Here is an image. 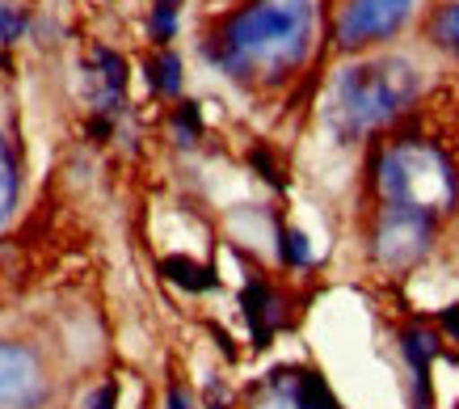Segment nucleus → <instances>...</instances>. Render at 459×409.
Masks as SVG:
<instances>
[{"mask_svg": "<svg viewBox=\"0 0 459 409\" xmlns=\"http://www.w3.org/2000/svg\"><path fill=\"white\" fill-rule=\"evenodd\" d=\"M240 312H245V325H249V338L257 351H265L274 334L287 325V312H282V296L279 287L262 274H253L245 287H240Z\"/></svg>", "mask_w": 459, "mask_h": 409, "instance_id": "nucleus-8", "label": "nucleus"}, {"mask_svg": "<svg viewBox=\"0 0 459 409\" xmlns=\"http://www.w3.org/2000/svg\"><path fill=\"white\" fill-rule=\"evenodd\" d=\"M13 68V59H9V51H0V72H9Z\"/></svg>", "mask_w": 459, "mask_h": 409, "instance_id": "nucleus-23", "label": "nucleus"}, {"mask_svg": "<svg viewBox=\"0 0 459 409\" xmlns=\"http://www.w3.org/2000/svg\"><path fill=\"white\" fill-rule=\"evenodd\" d=\"M274 240H279L282 270H307L312 266V240H307L295 224H279L274 228Z\"/></svg>", "mask_w": 459, "mask_h": 409, "instance_id": "nucleus-17", "label": "nucleus"}, {"mask_svg": "<svg viewBox=\"0 0 459 409\" xmlns=\"http://www.w3.org/2000/svg\"><path fill=\"white\" fill-rule=\"evenodd\" d=\"M367 182L376 190L379 207H413V212L443 215L459 198L455 161L426 135H384L371 148Z\"/></svg>", "mask_w": 459, "mask_h": 409, "instance_id": "nucleus-3", "label": "nucleus"}, {"mask_svg": "<svg viewBox=\"0 0 459 409\" xmlns=\"http://www.w3.org/2000/svg\"><path fill=\"white\" fill-rule=\"evenodd\" d=\"M126 85H131V64L110 43H89L81 56V89L89 101V114L118 123L126 114Z\"/></svg>", "mask_w": 459, "mask_h": 409, "instance_id": "nucleus-6", "label": "nucleus"}, {"mask_svg": "<svg viewBox=\"0 0 459 409\" xmlns=\"http://www.w3.org/2000/svg\"><path fill=\"white\" fill-rule=\"evenodd\" d=\"M51 396L47 371L34 346L0 338V409H42Z\"/></svg>", "mask_w": 459, "mask_h": 409, "instance_id": "nucleus-7", "label": "nucleus"}, {"mask_svg": "<svg viewBox=\"0 0 459 409\" xmlns=\"http://www.w3.org/2000/svg\"><path fill=\"white\" fill-rule=\"evenodd\" d=\"M160 274H165L173 287L190 292V296H203V292H215V287H220V270L211 266V262H195V257H186V254L160 257Z\"/></svg>", "mask_w": 459, "mask_h": 409, "instance_id": "nucleus-12", "label": "nucleus"}, {"mask_svg": "<svg viewBox=\"0 0 459 409\" xmlns=\"http://www.w3.org/2000/svg\"><path fill=\"white\" fill-rule=\"evenodd\" d=\"M421 85V68L409 56H354V64H342L329 76L320 101V127L329 131L333 144L354 148L413 110Z\"/></svg>", "mask_w": 459, "mask_h": 409, "instance_id": "nucleus-2", "label": "nucleus"}, {"mask_svg": "<svg viewBox=\"0 0 459 409\" xmlns=\"http://www.w3.org/2000/svg\"><path fill=\"white\" fill-rule=\"evenodd\" d=\"M17 198H22V152L13 135L0 127V228L9 224Z\"/></svg>", "mask_w": 459, "mask_h": 409, "instance_id": "nucleus-14", "label": "nucleus"}, {"mask_svg": "<svg viewBox=\"0 0 459 409\" xmlns=\"http://www.w3.org/2000/svg\"><path fill=\"white\" fill-rule=\"evenodd\" d=\"M434 237H438V215L413 212V207H379L371 228V254L379 270L409 274L434 249Z\"/></svg>", "mask_w": 459, "mask_h": 409, "instance_id": "nucleus-5", "label": "nucleus"}, {"mask_svg": "<svg viewBox=\"0 0 459 409\" xmlns=\"http://www.w3.org/2000/svg\"><path fill=\"white\" fill-rule=\"evenodd\" d=\"M169 140L186 148V152H195L198 144L207 140V114H203V101L195 98H178L173 101V110H169Z\"/></svg>", "mask_w": 459, "mask_h": 409, "instance_id": "nucleus-13", "label": "nucleus"}, {"mask_svg": "<svg viewBox=\"0 0 459 409\" xmlns=\"http://www.w3.org/2000/svg\"><path fill=\"white\" fill-rule=\"evenodd\" d=\"M270 388L282 401H291V409H342V401L316 367H279L270 371Z\"/></svg>", "mask_w": 459, "mask_h": 409, "instance_id": "nucleus-10", "label": "nucleus"}, {"mask_svg": "<svg viewBox=\"0 0 459 409\" xmlns=\"http://www.w3.org/2000/svg\"><path fill=\"white\" fill-rule=\"evenodd\" d=\"M140 72H143L148 93L160 101H178L181 89H186V59H181L173 47H152V51L143 56Z\"/></svg>", "mask_w": 459, "mask_h": 409, "instance_id": "nucleus-11", "label": "nucleus"}, {"mask_svg": "<svg viewBox=\"0 0 459 409\" xmlns=\"http://www.w3.org/2000/svg\"><path fill=\"white\" fill-rule=\"evenodd\" d=\"M165 409H195V396H190V388L181 380L169 384V393H165Z\"/></svg>", "mask_w": 459, "mask_h": 409, "instance_id": "nucleus-22", "label": "nucleus"}, {"mask_svg": "<svg viewBox=\"0 0 459 409\" xmlns=\"http://www.w3.org/2000/svg\"><path fill=\"white\" fill-rule=\"evenodd\" d=\"M81 409H118V384H114V380L98 384L93 393L84 396V405H81Z\"/></svg>", "mask_w": 459, "mask_h": 409, "instance_id": "nucleus-20", "label": "nucleus"}, {"mask_svg": "<svg viewBox=\"0 0 459 409\" xmlns=\"http://www.w3.org/2000/svg\"><path fill=\"white\" fill-rule=\"evenodd\" d=\"M426 43L443 56L459 59V0H443L434 4L430 17H426Z\"/></svg>", "mask_w": 459, "mask_h": 409, "instance_id": "nucleus-15", "label": "nucleus"}, {"mask_svg": "<svg viewBox=\"0 0 459 409\" xmlns=\"http://www.w3.org/2000/svg\"><path fill=\"white\" fill-rule=\"evenodd\" d=\"M401 354H404V363H409V376H413V409H434L430 367L443 354V334H434L426 325H404Z\"/></svg>", "mask_w": 459, "mask_h": 409, "instance_id": "nucleus-9", "label": "nucleus"}, {"mask_svg": "<svg viewBox=\"0 0 459 409\" xmlns=\"http://www.w3.org/2000/svg\"><path fill=\"white\" fill-rule=\"evenodd\" d=\"M30 26H34V17H30L26 4L0 0V51H9V47L22 43V39L30 34Z\"/></svg>", "mask_w": 459, "mask_h": 409, "instance_id": "nucleus-18", "label": "nucleus"}, {"mask_svg": "<svg viewBox=\"0 0 459 409\" xmlns=\"http://www.w3.org/2000/svg\"><path fill=\"white\" fill-rule=\"evenodd\" d=\"M181 9H186V0H152L148 4V17H143L148 43L173 47V39H178V30H181Z\"/></svg>", "mask_w": 459, "mask_h": 409, "instance_id": "nucleus-16", "label": "nucleus"}, {"mask_svg": "<svg viewBox=\"0 0 459 409\" xmlns=\"http://www.w3.org/2000/svg\"><path fill=\"white\" fill-rule=\"evenodd\" d=\"M249 165L257 170V178H262V182H270L274 190H282V186H287V178H282V170L274 165L270 148H249Z\"/></svg>", "mask_w": 459, "mask_h": 409, "instance_id": "nucleus-19", "label": "nucleus"}, {"mask_svg": "<svg viewBox=\"0 0 459 409\" xmlns=\"http://www.w3.org/2000/svg\"><path fill=\"white\" fill-rule=\"evenodd\" d=\"M413 4L418 0H342L329 22V43L337 56H362L371 47L392 43L409 26Z\"/></svg>", "mask_w": 459, "mask_h": 409, "instance_id": "nucleus-4", "label": "nucleus"}, {"mask_svg": "<svg viewBox=\"0 0 459 409\" xmlns=\"http://www.w3.org/2000/svg\"><path fill=\"white\" fill-rule=\"evenodd\" d=\"M438 334H443L446 342H455L459 346V304H446V309H438Z\"/></svg>", "mask_w": 459, "mask_h": 409, "instance_id": "nucleus-21", "label": "nucleus"}, {"mask_svg": "<svg viewBox=\"0 0 459 409\" xmlns=\"http://www.w3.org/2000/svg\"><path fill=\"white\" fill-rule=\"evenodd\" d=\"M320 0H232L198 34V59L245 93H279L316 59Z\"/></svg>", "mask_w": 459, "mask_h": 409, "instance_id": "nucleus-1", "label": "nucleus"}]
</instances>
